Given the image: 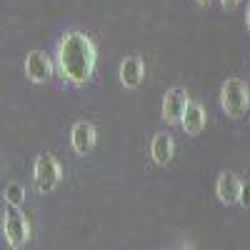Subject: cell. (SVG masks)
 Masks as SVG:
<instances>
[{
  "label": "cell",
  "instance_id": "11",
  "mask_svg": "<svg viewBox=\"0 0 250 250\" xmlns=\"http://www.w3.org/2000/svg\"><path fill=\"white\" fill-rule=\"evenodd\" d=\"M180 125H183V130L188 135H198L205 128V110H203V105H198V103H188Z\"/></svg>",
  "mask_w": 250,
  "mask_h": 250
},
{
  "label": "cell",
  "instance_id": "12",
  "mask_svg": "<svg viewBox=\"0 0 250 250\" xmlns=\"http://www.w3.org/2000/svg\"><path fill=\"white\" fill-rule=\"evenodd\" d=\"M23 200H25L23 185H20V183H10V185L5 188V203H8L10 208H20V205H23Z\"/></svg>",
  "mask_w": 250,
  "mask_h": 250
},
{
  "label": "cell",
  "instance_id": "9",
  "mask_svg": "<svg viewBox=\"0 0 250 250\" xmlns=\"http://www.w3.org/2000/svg\"><path fill=\"white\" fill-rule=\"evenodd\" d=\"M143 75H145V68H143V60L138 55H130L120 62V83L125 88H138L143 83Z\"/></svg>",
  "mask_w": 250,
  "mask_h": 250
},
{
  "label": "cell",
  "instance_id": "2",
  "mask_svg": "<svg viewBox=\"0 0 250 250\" xmlns=\"http://www.w3.org/2000/svg\"><path fill=\"white\" fill-rule=\"evenodd\" d=\"M220 105L230 118H240L248 110L250 90L245 85V80H240V78H228L225 80V85L220 90Z\"/></svg>",
  "mask_w": 250,
  "mask_h": 250
},
{
  "label": "cell",
  "instance_id": "14",
  "mask_svg": "<svg viewBox=\"0 0 250 250\" xmlns=\"http://www.w3.org/2000/svg\"><path fill=\"white\" fill-rule=\"evenodd\" d=\"M220 3H223V8H225V10H233V8L240 3V0H220Z\"/></svg>",
  "mask_w": 250,
  "mask_h": 250
},
{
  "label": "cell",
  "instance_id": "8",
  "mask_svg": "<svg viewBox=\"0 0 250 250\" xmlns=\"http://www.w3.org/2000/svg\"><path fill=\"white\" fill-rule=\"evenodd\" d=\"M215 193L218 198L225 203V205H233V203H240V193H243V183L238 175L233 173H223L218 178V185H215Z\"/></svg>",
  "mask_w": 250,
  "mask_h": 250
},
{
  "label": "cell",
  "instance_id": "1",
  "mask_svg": "<svg viewBox=\"0 0 250 250\" xmlns=\"http://www.w3.org/2000/svg\"><path fill=\"white\" fill-rule=\"evenodd\" d=\"M95 60H98L95 45L85 33L70 30L62 35L60 45H58V65L68 83H73V85L88 83L95 70Z\"/></svg>",
  "mask_w": 250,
  "mask_h": 250
},
{
  "label": "cell",
  "instance_id": "3",
  "mask_svg": "<svg viewBox=\"0 0 250 250\" xmlns=\"http://www.w3.org/2000/svg\"><path fill=\"white\" fill-rule=\"evenodd\" d=\"M33 178H35V188L40 193H53L58 183H60V165L50 153L38 155L35 168H33Z\"/></svg>",
  "mask_w": 250,
  "mask_h": 250
},
{
  "label": "cell",
  "instance_id": "15",
  "mask_svg": "<svg viewBox=\"0 0 250 250\" xmlns=\"http://www.w3.org/2000/svg\"><path fill=\"white\" fill-rule=\"evenodd\" d=\"M195 3H198V5H203V8H205V5H210V3H213V0H195Z\"/></svg>",
  "mask_w": 250,
  "mask_h": 250
},
{
  "label": "cell",
  "instance_id": "16",
  "mask_svg": "<svg viewBox=\"0 0 250 250\" xmlns=\"http://www.w3.org/2000/svg\"><path fill=\"white\" fill-rule=\"evenodd\" d=\"M245 23H248V30H250V5H248V15H245Z\"/></svg>",
  "mask_w": 250,
  "mask_h": 250
},
{
  "label": "cell",
  "instance_id": "13",
  "mask_svg": "<svg viewBox=\"0 0 250 250\" xmlns=\"http://www.w3.org/2000/svg\"><path fill=\"white\" fill-rule=\"evenodd\" d=\"M240 205L243 208H250V180L243 183V193H240Z\"/></svg>",
  "mask_w": 250,
  "mask_h": 250
},
{
  "label": "cell",
  "instance_id": "10",
  "mask_svg": "<svg viewBox=\"0 0 250 250\" xmlns=\"http://www.w3.org/2000/svg\"><path fill=\"white\" fill-rule=\"evenodd\" d=\"M173 153H175L173 138H170L168 133H158V135L153 138V143H150V155H153V160H155L158 165H168L170 158H173Z\"/></svg>",
  "mask_w": 250,
  "mask_h": 250
},
{
  "label": "cell",
  "instance_id": "7",
  "mask_svg": "<svg viewBox=\"0 0 250 250\" xmlns=\"http://www.w3.org/2000/svg\"><path fill=\"white\" fill-rule=\"evenodd\" d=\"M70 140H73V150L78 155H88L95 145V128L93 123L88 120H80L73 125V133H70Z\"/></svg>",
  "mask_w": 250,
  "mask_h": 250
},
{
  "label": "cell",
  "instance_id": "6",
  "mask_svg": "<svg viewBox=\"0 0 250 250\" xmlns=\"http://www.w3.org/2000/svg\"><path fill=\"white\" fill-rule=\"evenodd\" d=\"M25 73L33 83H45L53 75V65H50V58L43 50H30L25 58Z\"/></svg>",
  "mask_w": 250,
  "mask_h": 250
},
{
  "label": "cell",
  "instance_id": "4",
  "mask_svg": "<svg viewBox=\"0 0 250 250\" xmlns=\"http://www.w3.org/2000/svg\"><path fill=\"white\" fill-rule=\"evenodd\" d=\"M3 228H5V240H8V245L13 248V250H20L25 243H28V218L18 210V208H10V213L5 215V223H3Z\"/></svg>",
  "mask_w": 250,
  "mask_h": 250
},
{
  "label": "cell",
  "instance_id": "5",
  "mask_svg": "<svg viewBox=\"0 0 250 250\" xmlns=\"http://www.w3.org/2000/svg\"><path fill=\"white\" fill-rule=\"evenodd\" d=\"M188 103L190 100H188V93L183 88H170L168 93H165V100H163V118H165V123L180 125Z\"/></svg>",
  "mask_w": 250,
  "mask_h": 250
}]
</instances>
